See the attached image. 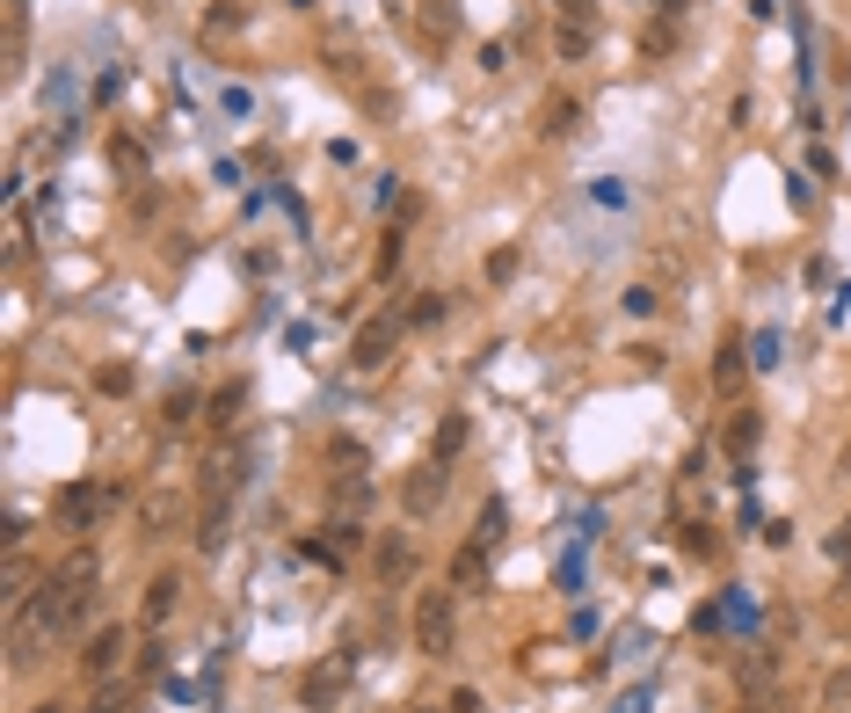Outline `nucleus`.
<instances>
[{"mask_svg":"<svg viewBox=\"0 0 851 713\" xmlns=\"http://www.w3.org/2000/svg\"><path fill=\"white\" fill-rule=\"evenodd\" d=\"M96 604H102V553H96V546H74L59 568H45L29 619H37L45 634H74V626L96 619Z\"/></svg>","mask_w":851,"mask_h":713,"instance_id":"1","label":"nucleus"},{"mask_svg":"<svg viewBox=\"0 0 851 713\" xmlns=\"http://www.w3.org/2000/svg\"><path fill=\"white\" fill-rule=\"evenodd\" d=\"M452 634H459L452 583H430V590H415V648H422V655H452Z\"/></svg>","mask_w":851,"mask_h":713,"instance_id":"2","label":"nucleus"},{"mask_svg":"<svg viewBox=\"0 0 851 713\" xmlns=\"http://www.w3.org/2000/svg\"><path fill=\"white\" fill-rule=\"evenodd\" d=\"M342 691H350V648H335V655L306 663V677H299V706H306V713H335Z\"/></svg>","mask_w":851,"mask_h":713,"instance_id":"3","label":"nucleus"},{"mask_svg":"<svg viewBox=\"0 0 851 713\" xmlns=\"http://www.w3.org/2000/svg\"><path fill=\"white\" fill-rule=\"evenodd\" d=\"M124 663H131V634H124V626H96L88 648H80V677H88V685H110Z\"/></svg>","mask_w":851,"mask_h":713,"instance_id":"4","label":"nucleus"},{"mask_svg":"<svg viewBox=\"0 0 851 713\" xmlns=\"http://www.w3.org/2000/svg\"><path fill=\"white\" fill-rule=\"evenodd\" d=\"M117 481H80V488H66L59 495V517H66V524H74V532H88V524H102V517L117 510Z\"/></svg>","mask_w":851,"mask_h":713,"instance_id":"5","label":"nucleus"},{"mask_svg":"<svg viewBox=\"0 0 851 713\" xmlns=\"http://www.w3.org/2000/svg\"><path fill=\"white\" fill-rule=\"evenodd\" d=\"M401 328H408L401 314L365 320V328H357V343H350V371H379V365L393 357V343H401Z\"/></svg>","mask_w":851,"mask_h":713,"instance_id":"6","label":"nucleus"},{"mask_svg":"<svg viewBox=\"0 0 851 713\" xmlns=\"http://www.w3.org/2000/svg\"><path fill=\"white\" fill-rule=\"evenodd\" d=\"M437 502H444V459H422V467L401 481V510H408V517H430Z\"/></svg>","mask_w":851,"mask_h":713,"instance_id":"7","label":"nucleus"},{"mask_svg":"<svg viewBox=\"0 0 851 713\" xmlns=\"http://www.w3.org/2000/svg\"><path fill=\"white\" fill-rule=\"evenodd\" d=\"M175 604H182V575H175V568H161V575L147 583V597H139V619H147V626H168Z\"/></svg>","mask_w":851,"mask_h":713,"instance_id":"8","label":"nucleus"},{"mask_svg":"<svg viewBox=\"0 0 851 713\" xmlns=\"http://www.w3.org/2000/svg\"><path fill=\"white\" fill-rule=\"evenodd\" d=\"M357 546H365V524H357V517H342V524H328V532L314 539V561L342 568V561H357Z\"/></svg>","mask_w":851,"mask_h":713,"instance_id":"9","label":"nucleus"},{"mask_svg":"<svg viewBox=\"0 0 851 713\" xmlns=\"http://www.w3.org/2000/svg\"><path fill=\"white\" fill-rule=\"evenodd\" d=\"M37 583H45V575H37V561H29L23 546H8V604H15V612L37 597Z\"/></svg>","mask_w":851,"mask_h":713,"instance_id":"10","label":"nucleus"},{"mask_svg":"<svg viewBox=\"0 0 851 713\" xmlns=\"http://www.w3.org/2000/svg\"><path fill=\"white\" fill-rule=\"evenodd\" d=\"M757 437H764V416H757V408H735V416H728V437H721V444H728V459H750Z\"/></svg>","mask_w":851,"mask_h":713,"instance_id":"11","label":"nucleus"},{"mask_svg":"<svg viewBox=\"0 0 851 713\" xmlns=\"http://www.w3.org/2000/svg\"><path fill=\"white\" fill-rule=\"evenodd\" d=\"M575 124H583V102H575V96H554L546 110H538V131H546V139H568Z\"/></svg>","mask_w":851,"mask_h":713,"instance_id":"12","label":"nucleus"},{"mask_svg":"<svg viewBox=\"0 0 851 713\" xmlns=\"http://www.w3.org/2000/svg\"><path fill=\"white\" fill-rule=\"evenodd\" d=\"M226 532H233V502L212 495V502H204V524H196V546L212 553V546H226Z\"/></svg>","mask_w":851,"mask_h":713,"instance_id":"13","label":"nucleus"},{"mask_svg":"<svg viewBox=\"0 0 851 713\" xmlns=\"http://www.w3.org/2000/svg\"><path fill=\"white\" fill-rule=\"evenodd\" d=\"M175 517H182V502H175V495H147V502H139V532H147V539H168Z\"/></svg>","mask_w":851,"mask_h":713,"instance_id":"14","label":"nucleus"},{"mask_svg":"<svg viewBox=\"0 0 851 713\" xmlns=\"http://www.w3.org/2000/svg\"><path fill=\"white\" fill-rule=\"evenodd\" d=\"M503 524H510L503 495H487V502H481V524H473V546H487V553H495V546H503Z\"/></svg>","mask_w":851,"mask_h":713,"instance_id":"15","label":"nucleus"},{"mask_svg":"<svg viewBox=\"0 0 851 713\" xmlns=\"http://www.w3.org/2000/svg\"><path fill=\"white\" fill-rule=\"evenodd\" d=\"M452 583H459V590H481L487 583V546H466L459 561H452Z\"/></svg>","mask_w":851,"mask_h":713,"instance_id":"16","label":"nucleus"},{"mask_svg":"<svg viewBox=\"0 0 851 713\" xmlns=\"http://www.w3.org/2000/svg\"><path fill=\"white\" fill-rule=\"evenodd\" d=\"M466 437H473V422H466V416H444V422H437V444H430V459H452Z\"/></svg>","mask_w":851,"mask_h":713,"instance_id":"17","label":"nucleus"},{"mask_svg":"<svg viewBox=\"0 0 851 713\" xmlns=\"http://www.w3.org/2000/svg\"><path fill=\"white\" fill-rule=\"evenodd\" d=\"M554 51H560V59H583V51H589V23H575V15H568V23L554 29Z\"/></svg>","mask_w":851,"mask_h":713,"instance_id":"18","label":"nucleus"},{"mask_svg":"<svg viewBox=\"0 0 851 713\" xmlns=\"http://www.w3.org/2000/svg\"><path fill=\"white\" fill-rule=\"evenodd\" d=\"M110 161H117V168L131 175V182L147 175V147H139V139H110Z\"/></svg>","mask_w":851,"mask_h":713,"instance_id":"19","label":"nucleus"},{"mask_svg":"<svg viewBox=\"0 0 851 713\" xmlns=\"http://www.w3.org/2000/svg\"><path fill=\"white\" fill-rule=\"evenodd\" d=\"M640 51H648V59H670V51H677V23H648L640 29Z\"/></svg>","mask_w":851,"mask_h":713,"instance_id":"20","label":"nucleus"},{"mask_svg":"<svg viewBox=\"0 0 851 713\" xmlns=\"http://www.w3.org/2000/svg\"><path fill=\"white\" fill-rule=\"evenodd\" d=\"M88 713H131V691L110 677V685H96V699H88Z\"/></svg>","mask_w":851,"mask_h":713,"instance_id":"21","label":"nucleus"},{"mask_svg":"<svg viewBox=\"0 0 851 713\" xmlns=\"http://www.w3.org/2000/svg\"><path fill=\"white\" fill-rule=\"evenodd\" d=\"M437 320H444V292H422L408 306V328H437Z\"/></svg>","mask_w":851,"mask_h":713,"instance_id":"22","label":"nucleus"},{"mask_svg":"<svg viewBox=\"0 0 851 713\" xmlns=\"http://www.w3.org/2000/svg\"><path fill=\"white\" fill-rule=\"evenodd\" d=\"M408 568H415V546H401V539L379 546V575H408Z\"/></svg>","mask_w":851,"mask_h":713,"instance_id":"23","label":"nucleus"},{"mask_svg":"<svg viewBox=\"0 0 851 713\" xmlns=\"http://www.w3.org/2000/svg\"><path fill=\"white\" fill-rule=\"evenodd\" d=\"M823 706H829V713H851V670H829V685H823Z\"/></svg>","mask_w":851,"mask_h":713,"instance_id":"24","label":"nucleus"},{"mask_svg":"<svg viewBox=\"0 0 851 713\" xmlns=\"http://www.w3.org/2000/svg\"><path fill=\"white\" fill-rule=\"evenodd\" d=\"M161 422H168V430H190V422H196V394H168Z\"/></svg>","mask_w":851,"mask_h":713,"instance_id":"25","label":"nucleus"},{"mask_svg":"<svg viewBox=\"0 0 851 713\" xmlns=\"http://www.w3.org/2000/svg\"><path fill=\"white\" fill-rule=\"evenodd\" d=\"M96 394H131V365H96Z\"/></svg>","mask_w":851,"mask_h":713,"instance_id":"26","label":"nucleus"},{"mask_svg":"<svg viewBox=\"0 0 851 713\" xmlns=\"http://www.w3.org/2000/svg\"><path fill=\"white\" fill-rule=\"evenodd\" d=\"M241 400H247V386L233 379V386H219V394H212V416H219V422H233V408H241Z\"/></svg>","mask_w":851,"mask_h":713,"instance_id":"27","label":"nucleus"},{"mask_svg":"<svg viewBox=\"0 0 851 713\" xmlns=\"http://www.w3.org/2000/svg\"><path fill=\"white\" fill-rule=\"evenodd\" d=\"M829 561L844 568V583H851V517H844V524H837V532H829Z\"/></svg>","mask_w":851,"mask_h":713,"instance_id":"28","label":"nucleus"},{"mask_svg":"<svg viewBox=\"0 0 851 713\" xmlns=\"http://www.w3.org/2000/svg\"><path fill=\"white\" fill-rule=\"evenodd\" d=\"M619 306H626V314H640V320H648V314H656V306H662V298L648 292V284H626V298H619Z\"/></svg>","mask_w":851,"mask_h":713,"instance_id":"29","label":"nucleus"},{"mask_svg":"<svg viewBox=\"0 0 851 713\" xmlns=\"http://www.w3.org/2000/svg\"><path fill=\"white\" fill-rule=\"evenodd\" d=\"M444 713H487V699H481V691H473V685H459V691H452V699H444Z\"/></svg>","mask_w":851,"mask_h":713,"instance_id":"30","label":"nucleus"},{"mask_svg":"<svg viewBox=\"0 0 851 713\" xmlns=\"http://www.w3.org/2000/svg\"><path fill=\"white\" fill-rule=\"evenodd\" d=\"M487 277H495V284H510V277H517V247H495V255H487Z\"/></svg>","mask_w":851,"mask_h":713,"instance_id":"31","label":"nucleus"},{"mask_svg":"<svg viewBox=\"0 0 851 713\" xmlns=\"http://www.w3.org/2000/svg\"><path fill=\"white\" fill-rule=\"evenodd\" d=\"M713 379H721V386H735V379H742V349H721V365H713Z\"/></svg>","mask_w":851,"mask_h":713,"instance_id":"32","label":"nucleus"},{"mask_svg":"<svg viewBox=\"0 0 851 713\" xmlns=\"http://www.w3.org/2000/svg\"><path fill=\"white\" fill-rule=\"evenodd\" d=\"M212 29H241V0H212Z\"/></svg>","mask_w":851,"mask_h":713,"instance_id":"33","label":"nucleus"},{"mask_svg":"<svg viewBox=\"0 0 851 713\" xmlns=\"http://www.w3.org/2000/svg\"><path fill=\"white\" fill-rule=\"evenodd\" d=\"M29 713H66V706H51V699H45V706H29Z\"/></svg>","mask_w":851,"mask_h":713,"instance_id":"34","label":"nucleus"},{"mask_svg":"<svg viewBox=\"0 0 851 713\" xmlns=\"http://www.w3.org/2000/svg\"><path fill=\"white\" fill-rule=\"evenodd\" d=\"M422 713H444V706H422Z\"/></svg>","mask_w":851,"mask_h":713,"instance_id":"35","label":"nucleus"},{"mask_svg":"<svg viewBox=\"0 0 851 713\" xmlns=\"http://www.w3.org/2000/svg\"><path fill=\"white\" fill-rule=\"evenodd\" d=\"M662 8H677V0H662Z\"/></svg>","mask_w":851,"mask_h":713,"instance_id":"36","label":"nucleus"},{"mask_svg":"<svg viewBox=\"0 0 851 713\" xmlns=\"http://www.w3.org/2000/svg\"><path fill=\"white\" fill-rule=\"evenodd\" d=\"M772 713H786V706H772Z\"/></svg>","mask_w":851,"mask_h":713,"instance_id":"37","label":"nucleus"}]
</instances>
